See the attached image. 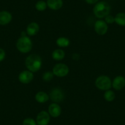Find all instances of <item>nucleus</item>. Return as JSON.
Returning <instances> with one entry per match:
<instances>
[{
    "label": "nucleus",
    "instance_id": "f257e3e1",
    "mask_svg": "<svg viewBox=\"0 0 125 125\" xmlns=\"http://www.w3.org/2000/svg\"><path fill=\"white\" fill-rule=\"evenodd\" d=\"M42 58L37 54H31L26 58L25 65L28 71L32 73H36L40 70L42 66Z\"/></svg>",
    "mask_w": 125,
    "mask_h": 125
},
{
    "label": "nucleus",
    "instance_id": "f03ea898",
    "mask_svg": "<svg viewBox=\"0 0 125 125\" xmlns=\"http://www.w3.org/2000/svg\"><path fill=\"white\" fill-rule=\"evenodd\" d=\"M111 10V7L105 1H100L96 3L93 8V13L98 19L105 18L109 15Z\"/></svg>",
    "mask_w": 125,
    "mask_h": 125
},
{
    "label": "nucleus",
    "instance_id": "7ed1b4c3",
    "mask_svg": "<svg viewBox=\"0 0 125 125\" xmlns=\"http://www.w3.org/2000/svg\"><path fill=\"white\" fill-rule=\"evenodd\" d=\"M16 47L19 52L23 53H26L31 50L33 44L30 38L26 36H21L18 39L17 41Z\"/></svg>",
    "mask_w": 125,
    "mask_h": 125
},
{
    "label": "nucleus",
    "instance_id": "20e7f679",
    "mask_svg": "<svg viewBox=\"0 0 125 125\" xmlns=\"http://www.w3.org/2000/svg\"><path fill=\"white\" fill-rule=\"evenodd\" d=\"M112 82L110 78L106 75H101L98 77L95 81V85L98 89L101 90H110L112 87Z\"/></svg>",
    "mask_w": 125,
    "mask_h": 125
},
{
    "label": "nucleus",
    "instance_id": "39448f33",
    "mask_svg": "<svg viewBox=\"0 0 125 125\" xmlns=\"http://www.w3.org/2000/svg\"><path fill=\"white\" fill-rule=\"evenodd\" d=\"M69 68L65 64L59 63L56 64L53 68V74L59 77H63L69 73Z\"/></svg>",
    "mask_w": 125,
    "mask_h": 125
},
{
    "label": "nucleus",
    "instance_id": "423d86ee",
    "mask_svg": "<svg viewBox=\"0 0 125 125\" xmlns=\"http://www.w3.org/2000/svg\"><path fill=\"white\" fill-rule=\"evenodd\" d=\"M50 98L52 101L58 104L63 101L64 98V94L61 89L55 88L50 91Z\"/></svg>",
    "mask_w": 125,
    "mask_h": 125
},
{
    "label": "nucleus",
    "instance_id": "0eeeda50",
    "mask_svg": "<svg viewBox=\"0 0 125 125\" xmlns=\"http://www.w3.org/2000/svg\"><path fill=\"white\" fill-rule=\"evenodd\" d=\"M50 121V115L46 111H41L38 114L36 121L38 125H48Z\"/></svg>",
    "mask_w": 125,
    "mask_h": 125
},
{
    "label": "nucleus",
    "instance_id": "6e6552de",
    "mask_svg": "<svg viewBox=\"0 0 125 125\" xmlns=\"http://www.w3.org/2000/svg\"><path fill=\"white\" fill-rule=\"evenodd\" d=\"M94 30L96 33L99 35H104L107 32V24L105 21L101 20H98L94 24Z\"/></svg>",
    "mask_w": 125,
    "mask_h": 125
},
{
    "label": "nucleus",
    "instance_id": "1a4fd4ad",
    "mask_svg": "<svg viewBox=\"0 0 125 125\" xmlns=\"http://www.w3.org/2000/svg\"><path fill=\"white\" fill-rule=\"evenodd\" d=\"M34 75L30 71H23L19 75V80L21 83L28 84L33 80Z\"/></svg>",
    "mask_w": 125,
    "mask_h": 125
},
{
    "label": "nucleus",
    "instance_id": "9d476101",
    "mask_svg": "<svg viewBox=\"0 0 125 125\" xmlns=\"http://www.w3.org/2000/svg\"><path fill=\"white\" fill-rule=\"evenodd\" d=\"M48 112L53 118H57L61 115V108L57 103H52L49 107Z\"/></svg>",
    "mask_w": 125,
    "mask_h": 125
},
{
    "label": "nucleus",
    "instance_id": "9b49d317",
    "mask_svg": "<svg viewBox=\"0 0 125 125\" xmlns=\"http://www.w3.org/2000/svg\"><path fill=\"white\" fill-rule=\"evenodd\" d=\"M112 86L115 90H121L125 86V78L121 75H118L113 80Z\"/></svg>",
    "mask_w": 125,
    "mask_h": 125
},
{
    "label": "nucleus",
    "instance_id": "f8f14e48",
    "mask_svg": "<svg viewBox=\"0 0 125 125\" xmlns=\"http://www.w3.org/2000/svg\"><path fill=\"white\" fill-rule=\"evenodd\" d=\"M12 19V14L6 10L0 12V25H6L11 21Z\"/></svg>",
    "mask_w": 125,
    "mask_h": 125
},
{
    "label": "nucleus",
    "instance_id": "ddd939ff",
    "mask_svg": "<svg viewBox=\"0 0 125 125\" xmlns=\"http://www.w3.org/2000/svg\"><path fill=\"white\" fill-rule=\"evenodd\" d=\"M47 4L50 9L56 10L62 8L63 5V1L62 0H47Z\"/></svg>",
    "mask_w": 125,
    "mask_h": 125
},
{
    "label": "nucleus",
    "instance_id": "4468645a",
    "mask_svg": "<svg viewBox=\"0 0 125 125\" xmlns=\"http://www.w3.org/2000/svg\"><path fill=\"white\" fill-rule=\"evenodd\" d=\"M39 26L37 23L31 22L26 28V33L29 36H34L39 32Z\"/></svg>",
    "mask_w": 125,
    "mask_h": 125
},
{
    "label": "nucleus",
    "instance_id": "2eb2a0df",
    "mask_svg": "<svg viewBox=\"0 0 125 125\" xmlns=\"http://www.w3.org/2000/svg\"><path fill=\"white\" fill-rule=\"evenodd\" d=\"M35 99L39 103H45L49 100V96L44 91H39L36 94Z\"/></svg>",
    "mask_w": 125,
    "mask_h": 125
},
{
    "label": "nucleus",
    "instance_id": "dca6fc26",
    "mask_svg": "<svg viewBox=\"0 0 125 125\" xmlns=\"http://www.w3.org/2000/svg\"><path fill=\"white\" fill-rule=\"evenodd\" d=\"M52 56L53 60H56V61H60V60L64 59V56H65V53H64V50H62V49H56L53 52Z\"/></svg>",
    "mask_w": 125,
    "mask_h": 125
},
{
    "label": "nucleus",
    "instance_id": "f3484780",
    "mask_svg": "<svg viewBox=\"0 0 125 125\" xmlns=\"http://www.w3.org/2000/svg\"><path fill=\"white\" fill-rule=\"evenodd\" d=\"M115 22L120 26H125V13H118L115 17Z\"/></svg>",
    "mask_w": 125,
    "mask_h": 125
},
{
    "label": "nucleus",
    "instance_id": "a211bd4d",
    "mask_svg": "<svg viewBox=\"0 0 125 125\" xmlns=\"http://www.w3.org/2000/svg\"><path fill=\"white\" fill-rule=\"evenodd\" d=\"M56 44L60 47H66L70 44L69 39L65 37H60L56 40Z\"/></svg>",
    "mask_w": 125,
    "mask_h": 125
},
{
    "label": "nucleus",
    "instance_id": "6ab92c4d",
    "mask_svg": "<svg viewBox=\"0 0 125 125\" xmlns=\"http://www.w3.org/2000/svg\"><path fill=\"white\" fill-rule=\"evenodd\" d=\"M104 99L108 102H112L115 99V94L112 90H107L104 94Z\"/></svg>",
    "mask_w": 125,
    "mask_h": 125
},
{
    "label": "nucleus",
    "instance_id": "aec40b11",
    "mask_svg": "<svg viewBox=\"0 0 125 125\" xmlns=\"http://www.w3.org/2000/svg\"><path fill=\"white\" fill-rule=\"evenodd\" d=\"M47 3L42 0L38 1L35 4L36 9L38 11H44L47 9Z\"/></svg>",
    "mask_w": 125,
    "mask_h": 125
},
{
    "label": "nucleus",
    "instance_id": "412c9836",
    "mask_svg": "<svg viewBox=\"0 0 125 125\" xmlns=\"http://www.w3.org/2000/svg\"><path fill=\"white\" fill-rule=\"evenodd\" d=\"M53 75L52 72L47 71L43 74L42 79L45 82H49L53 78Z\"/></svg>",
    "mask_w": 125,
    "mask_h": 125
},
{
    "label": "nucleus",
    "instance_id": "4be33fe9",
    "mask_svg": "<svg viewBox=\"0 0 125 125\" xmlns=\"http://www.w3.org/2000/svg\"><path fill=\"white\" fill-rule=\"evenodd\" d=\"M23 125H38L36 120L31 118H27L23 121Z\"/></svg>",
    "mask_w": 125,
    "mask_h": 125
},
{
    "label": "nucleus",
    "instance_id": "5701e85b",
    "mask_svg": "<svg viewBox=\"0 0 125 125\" xmlns=\"http://www.w3.org/2000/svg\"><path fill=\"white\" fill-rule=\"evenodd\" d=\"M105 21L107 24H112L115 22V17L112 15H108L105 17Z\"/></svg>",
    "mask_w": 125,
    "mask_h": 125
},
{
    "label": "nucleus",
    "instance_id": "b1692460",
    "mask_svg": "<svg viewBox=\"0 0 125 125\" xmlns=\"http://www.w3.org/2000/svg\"><path fill=\"white\" fill-rule=\"evenodd\" d=\"M6 56L5 51L3 49L0 48V62L4 60Z\"/></svg>",
    "mask_w": 125,
    "mask_h": 125
},
{
    "label": "nucleus",
    "instance_id": "393cba45",
    "mask_svg": "<svg viewBox=\"0 0 125 125\" xmlns=\"http://www.w3.org/2000/svg\"><path fill=\"white\" fill-rule=\"evenodd\" d=\"M86 3H87L89 4H96L98 3V0H85Z\"/></svg>",
    "mask_w": 125,
    "mask_h": 125
}]
</instances>
